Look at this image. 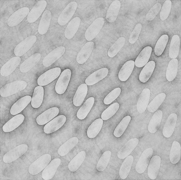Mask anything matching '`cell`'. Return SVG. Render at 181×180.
Wrapping results in <instances>:
<instances>
[{
	"mask_svg": "<svg viewBox=\"0 0 181 180\" xmlns=\"http://www.w3.org/2000/svg\"><path fill=\"white\" fill-rule=\"evenodd\" d=\"M27 82L23 80H17L8 83L0 89V94L3 97H6L24 89L27 86Z\"/></svg>",
	"mask_w": 181,
	"mask_h": 180,
	"instance_id": "obj_1",
	"label": "cell"
},
{
	"mask_svg": "<svg viewBox=\"0 0 181 180\" xmlns=\"http://www.w3.org/2000/svg\"><path fill=\"white\" fill-rule=\"evenodd\" d=\"M51 159L49 154H45L34 161L29 166V173L32 175H36L43 170L49 163Z\"/></svg>",
	"mask_w": 181,
	"mask_h": 180,
	"instance_id": "obj_2",
	"label": "cell"
},
{
	"mask_svg": "<svg viewBox=\"0 0 181 180\" xmlns=\"http://www.w3.org/2000/svg\"><path fill=\"white\" fill-rule=\"evenodd\" d=\"M37 40L35 35H31L26 38L15 47L14 53L17 56H21L26 53L34 45Z\"/></svg>",
	"mask_w": 181,
	"mask_h": 180,
	"instance_id": "obj_3",
	"label": "cell"
},
{
	"mask_svg": "<svg viewBox=\"0 0 181 180\" xmlns=\"http://www.w3.org/2000/svg\"><path fill=\"white\" fill-rule=\"evenodd\" d=\"M104 22L103 18H97L89 26L85 33L86 39L88 41L93 40L98 35L102 28Z\"/></svg>",
	"mask_w": 181,
	"mask_h": 180,
	"instance_id": "obj_4",
	"label": "cell"
},
{
	"mask_svg": "<svg viewBox=\"0 0 181 180\" xmlns=\"http://www.w3.org/2000/svg\"><path fill=\"white\" fill-rule=\"evenodd\" d=\"M28 146L26 144L17 146L6 153L3 156V160L5 163L11 162L24 155L27 150Z\"/></svg>",
	"mask_w": 181,
	"mask_h": 180,
	"instance_id": "obj_5",
	"label": "cell"
},
{
	"mask_svg": "<svg viewBox=\"0 0 181 180\" xmlns=\"http://www.w3.org/2000/svg\"><path fill=\"white\" fill-rule=\"evenodd\" d=\"M61 72L59 67L52 68L46 71L38 78L37 84L39 86H43L47 85L56 79Z\"/></svg>",
	"mask_w": 181,
	"mask_h": 180,
	"instance_id": "obj_6",
	"label": "cell"
},
{
	"mask_svg": "<svg viewBox=\"0 0 181 180\" xmlns=\"http://www.w3.org/2000/svg\"><path fill=\"white\" fill-rule=\"evenodd\" d=\"M77 2L75 1L69 3L59 15L58 19V24L61 26L66 24L74 15L77 7Z\"/></svg>",
	"mask_w": 181,
	"mask_h": 180,
	"instance_id": "obj_7",
	"label": "cell"
},
{
	"mask_svg": "<svg viewBox=\"0 0 181 180\" xmlns=\"http://www.w3.org/2000/svg\"><path fill=\"white\" fill-rule=\"evenodd\" d=\"M71 76V72L68 69L64 70L60 75L55 85L56 92L59 94L64 93L66 90Z\"/></svg>",
	"mask_w": 181,
	"mask_h": 180,
	"instance_id": "obj_8",
	"label": "cell"
},
{
	"mask_svg": "<svg viewBox=\"0 0 181 180\" xmlns=\"http://www.w3.org/2000/svg\"><path fill=\"white\" fill-rule=\"evenodd\" d=\"M153 153L151 148H148L142 153L135 166L136 172L139 174L144 172L147 167Z\"/></svg>",
	"mask_w": 181,
	"mask_h": 180,
	"instance_id": "obj_9",
	"label": "cell"
},
{
	"mask_svg": "<svg viewBox=\"0 0 181 180\" xmlns=\"http://www.w3.org/2000/svg\"><path fill=\"white\" fill-rule=\"evenodd\" d=\"M47 2L46 1H38L27 15V19L28 22L30 23H33L36 21L44 11Z\"/></svg>",
	"mask_w": 181,
	"mask_h": 180,
	"instance_id": "obj_10",
	"label": "cell"
},
{
	"mask_svg": "<svg viewBox=\"0 0 181 180\" xmlns=\"http://www.w3.org/2000/svg\"><path fill=\"white\" fill-rule=\"evenodd\" d=\"M29 9L26 7L21 8L13 13L8 18L7 24L10 27L15 26L19 24L28 15Z\"/></svg>",
	"mask_w": 181,
	"mask_h": 180,
	"instance_id": "obj_11",
	"label": "cell"
},
{
	"mask_svg": "<svg viewBox=\"0 0 181 180\" xmlns=\"http://www.w3.org/2000/svg\"><path fill=\"white\" fill-rule=\"evenodd\" d=\"M66 118L64 115H59L49 122L44 127V132L49 134L60 128L65 124Z\"/></svg>",
	"mask_w": 181,
	"mask_h": 180,
	"instance_id": "obj_12",
	"label": "cell"
},
{
	"mask_svg": "<svg viewBox=\"0 0 181 180\" xmlns=\"http://www.w3.org/2000/svg\"><path fill=\"white\" fill-rule=\"evenodd\" d=\"M65 48L63 46L57 47L49 53L43 61V65L46 67L50 66L59 59L65 53Z\"/></svg>",
	"mask_w": 181,
	"mask_h": 180,
	"instance_id": "obj_13",
	"label": "cell"
},
{
	"mask_svg": "<svg viewBox=\"0 0 181 180\" xmlns=\"http://www.w3.org/2000/svg\"><path fill=\"white\" fill-rule=\"evenodd\" d=\"M21 60V58L17 56L11 59L2 67L0 70L1 76L4 77L9 76L19 65Z\"/></svg>",
	"mask_w": 181,
	"mask_h": 180,
	"instance_id": "obj_14",
	"label": "cell"
},
{
	"mask_svg": "<svg viewBox=\"0 0 181 180\" xmlns=\"http://www.w3.org/2000/svg\"><path fill=\"white\" fill-rule=\"evenodd\" d=\"M59 109L56 107L50 108L39 115L36 120L39 125H43L50 121L59 113Z\"/></svg>",
	"mask_w": 181,
	"mask_h": 180,
	"instance_id": "obj_15",
	"label": "cell"
},
{
	"mask_svg": "<svg viewBox=\"0 0 181 180\" xmlns=\"http://www.w3.org/2000/svg\"><path fill=\"white\" fill-rule=\"evenodd\" d=\"M94 43L92 41L88 42L82 47L78 53L76 59L80 64L85 63L90 56L94 48Z\"/></svg>",
	"mask_w": 181,
	"mask_h": 180,
	"instance_id": "obj_16",
	"label": "cell"
},
{
	"mask_svg": "<svg viewBox=\"0 0 181 180\" xmlns=\"http://www.w3.org/2000/svg\"><path fill=\"white\" fill-rule=\"evenodd\" d=\"M61 160L56 158L52 160L43 169L42 173V178L45 180L51 179L54 175Z\"/></svg>",
	"mask_w": 181,
	"mask_h": 180,
	"instance_id": "obj_17",
	"label": "cell"
},
{
	"mask_svg": "<svg viewBox=\"0 0 181 180\" xmlns=\"http://www.w3.org/2000/svg\"><path fill=\"white\" fill-rule=\"evenodd\" d=\"M138 142V139L136 138L129 140L119 151L118 157L120 159L126 158L135 149Z\"/></svg>",
	"mask_w": 181,
	"mask_h": 180,
	"instance_id": "obj_18",
	"label": "cell"
},
{
	"mask_svg": "<svg viewBox=\"0 0 181 180\" xmlns=\"http://www.w3.org/2000/svg\"><path fill=\"white\" fill-rule=\"evenodd\" d=\"M161 163V158L158 155L154 156L150 159L148 169V175L152 180L157 177Z\"/></svg>",
	"mask_w": 181,
	"mask_h": 180,
	"instance_id": "obj_19",
	"label": "cell"
},
{
	"mask_svg": "<svg viewBox=\"0 0 181 180\" xmlns=\"http://www.w3.org/2000/svg\"><path fill=\"white\" fill-rule=\"evenodd\" d=\"M177 118V115L175 113H172L169 115L162 130L164 137L169 138L172 135L175 129Z\"/></svg>",
	"mask_w": 181,
	"mask_h": 180,
	"instance_id": "obj_20",
	"label": "cell"
},
{
	"mask_svg": "<svg viewBox=\"0 0 181 180\" xmlns=\"http://www.w3.org/2000/svg\"><path fill=\"white\" fill-rule=\"evenodd\" d=\"M107 68H103L94 72L85 79V82L88 85H92L104 78L108 75Z\"/></svg>",
	"mask_w": 181,
	"mask_h": 180,
	"instance_id": "obj_21",
	"label": "cell"
},
{
	"mask_svg": "<svg viewBox=\"0 0 181 180\" xmlns=\"http://www.w3.org/2000/svg\"><path fill=\"white\" fill-rule=\"evenodd\" d=\"M41 58L40 53H34L25 60L21 65L20 70L22 73L29 71L40 60Z\"/></svg>",
	"mask_w": 181,
	"mask_h": 180,
	"instance_id": "obj_22",
	"label": "cell"
},
{
	"mask_svg": "<svg viewBox=\"0 0 181 180\" xmlns=\"http://www.w3.org/2000/svg\"><path fill=\"white\" fill-rule=\"evenodd\" d=\"M150 93V91L148 88H144L141 93L137 103V109L139 113H143L146 110L148 106Z\"/></svg>",
	"mask_w": 181,
	"mask_h": 180,
	"instance_id": "obj_23",
	"label": "cell"
},
{
	"mask_svg": "<svg viewBox=\"0 0 181 180\" xmlns=\"http://www.w3.org/2000/svg\"><path fill=\"white\" fill-rule=\"evenodd\" d=\"M30 95H26L18 99L11 106L10 113L12 115L18 114L22 111L31 101Z\"/></svg>",
	"mask_w": 181,
	"mask_h": 180,
	"instance_id": "obj_24",
	"label": "cell"
},
{
	"mask_svg": "<svg viewBox=\"0 0 181 180\" xmlns=\"http://www.w3.org/2000/svg\"><path fill=\"white\" fill-rule=\"evenodd\" d=\"M24 116L22 114H18L12 118L3 126L2 129L5 132L12 131L19 126L23 122Z\"/></svg>",
	"mask_w": 181,
	"mask_h": 180,
	"instance_id": "obj_25",
	"label": "cell"
},
{
	"mask_svg": "<svg viewBox=\"0 0 181 180\" xmlns=\"http://www.w3.org/2000/svg\"><path fill=\"white\" fill-rule=\"evenodd\" d=\"M152 50V48L150 46L145 47L136 58L135 62V66L139 68L144 66L149 60Z\"/></svg>",
	"mask_w": 181,
	"mask_h": 180,
	"instance_id": "obj_26",
	"label": "cell"
},
{
	"mask_svg": "<svg viewBox=\"0 0 181 180\" xmlns=\"http://www.w3.org/2000/svg\"><path fill=\"white\" fill-rule=\"evenodd\" d=\"M121 7V3L117 0L113 1L108 8L106 15L107 20L111 23L116 20Z\"/></svg>",
	"mask_w": 181,
	"mask_h": 180,
	"instance_id": "obj_27",
	"label": "cell"
},
{
	"mask_svg": "<svg viewBox=\"0 0 181 180\" xmlns=\"http://www.w3.org/2000/svg\"><path fill=\"white\" fill-rule=\"evenodd\" d=\"M81 22L79 17H76L69 23L64 32L65 37L68 39L72 38L77 31Z\"/></svg>",
	"mask_w": 181,
	"mask_h": 180,
	"instance_id": "obj_28",
	"label": "cell"
},
{
	"mask_svg": "<svg viewBox=\"0 0 181 180\" xmlns=\"http://www.w3.org/2000/svg\"><path fill=\"white\" fill-rule=\"evenodd\" d=\"M51 18V13L47 10L43 14L38 27V32L41 35L46 34L50 25Z\"/></svg>",
	"mask_w": 181,
	"mask_h": 180,
	"instance_id": "obj_29",
	"label": "cell"
},
{
	"mask_svg": "<svg viewBox=\"0 0 181 180\" xmlns=\"http://www.w3.org/2000/svg\"><path fill=\"white\" fill-rule=\"evenodd\" d=\"M88 91L87 85L81 84L78 87L73 98V104L76 106H79L83 103Z\"/></svg>",
	"mask_w": 181,
	"mask_h": 180,
	"instance_id": "obj_30",
	"label": "cell"
},
{
	"mask_svg": "<svg viewBox=\"0 0 181 180\" xmlns=\"http://www.w3.org/2000/svg\"><path fill=\"white\" fill-rule=\"evenodd\" d=\"M135 65V62L132 60L128 61L124 64L118 73L120 80L125 81L128 79L133 70Z\"/></svg>",
	"mask_w": 181,
	"mask_h": 180,
	"instance_id": "obj_31",
	"label": "cell"
},
{
	"mask_svg": "<svg viewBox=\"0 0 181 180\" xmlns=\"http://www.w3.org/2000/svg\"><path fill=\"white\" fill-rule=\"evenodd\" d=\"M163 116L161 110L156 112L152 117L148 124V130L152 133H155L160 127Z\"/></svg>",
	"mask_w": 181,
	"mask_h": 180,
	"instance_id": "obj_32",
	"label": "cell"
},
{
	"mask_svg": "<svg viewBox=\"0 0 181 180\" xmlns=\"http://www.w3.org/2000/svg\"><path fill=\"white\" fill-rule=\"evenodd\" d=\"M155 63L153 61L147 63L144 66L139 74V79L142 82H146L150 78L154 69Z\"/></svg>",
	"mask_w": 181,
	"mask_h": 180,
	"instance_id": "obj_33",
	"label": "cell"
},
{
	"mask_svg": "<svg viewBox=\"0 0 181 180\" xmlns=\"http://www.w3.org/2000/svg\"><path fill=\"white\" fill-rule=\"evenodd\" d=\"M44 92V89L42 86H38L35 88L31 101L33 108H38L40 106L43 99Z\"/></svg>",
	"mask_w": 181,
	"mask_h": 180,
	"instance_id": "obj_34",
	"label": "cell"
},
{
	"mask_svg": "<svg viewBox=\"0 0 181 180\" xmlns=\"http://www.w3.org/2000/svg\"><path fill=\"white\" fill-rule=\"evenodd\" d=\"M94 102V98L91 97L87 99L77 113V117L80 120L84 119L90 111Z\"/></svg>",
	"mask_w": 181,
	"mask_h": 180,
	"instance_id": "obj_35",
	"label": "cell"
},
{
	"mask_svg": "<svg viewBox=\"0 0 181 180\" xmlns=\"http://www.w3.org/2000/svg\"><path fill=\"white\" fill-rule=\"evenodd\" d=\"M78 142V139L76 137L70 138L59 147L58 151L59 154L61 156L66 155L76 146Z\"/></svg>",
	"mask_w": 181,
	"mask_h": 180,
	"instance_id": "obj_36",
	"label": "cell"
},
{
	"mask_svg": "<svg viewBox=\"0 0 181 180\" xmlns=\"http://www.w3.org/2000/svg\"><path fill=\"white\" fill-rule=\"evenodd\" d=\"M134 160L132 156L129 155L125 158L121 166L119 171V175L122 179H125L128 175Z\"/></svg>",
	"mask_w": 181,
	"mask_h": 180,
	"instance_id": "obj_37",
	"label": "cell"
},
{
	"mask_svg": "<svg viewBox=\"0 0 181 180\" xmlns=\"http://www.w3.org/2000/svg\"><path fill=\"white\" fill-rule=\"evenodd\" d=\"M86 157V153L82 151L78 153L70 162L68 165V168L72 172L76 171L80 166Z\"/></svg>",
	"mask_w": 181,
	"mask_h": 180,
	"instance_id": "obj_38",
	"label": "cell"
},
{
	"mask_svg": "<svg viewBox=\"0 0 181 180\" xmlns=\"http://www.w3.org/2000/svg\"><path fill=\"white\" fill-rule=\"evenodd\" d=\"M181 154V147L179 143L174 141L170 149L169 158L171 162L173 164L177 163L180 160Z\"/></svg>",
	"mask_w": 181,
	"mask_h": 180,
	"instance_id": "obj_39",
	"label": "cell"
},
{
	"mask_svg": "<svg viewBox=\"0 0 181 180\" xmlns=\"http://www.w3.org/2000/svg\"><path fill=\"white\" fill-rule=\"evenodd\" d=\"M103 124V120L98 118L94 121L88 127L87 135L90 138L95 137L100 131Z\"/></svg>",
	"mask_w": 181,
	"mask_h": 180,
	"instance_id": "obj_40",
	"label": "cell"
},
{
	"mask_svg": "<svg viewBox=\"0 0 181 180\" xmlns=\"http://www.w3.org/2000/svg\"><path fill=\"white\" fill-rule=\"evenodd\" d=\"M178 61L176 59H173L170 61L166 72L167 80L170 82L176 78L178 71Z\"/></svg>",
	"mask_w": 181,
	"mask_h": 180,
	"instance_id": "obj_41",
	"label": "cell"
},
{
	"mask_svg": "<svg viewBox=\"0 0 181 180\" xmlns=\"http://www.w3.org/2000/svg\"><path fill=\"white\" fill-rule=\"evenodd\" d=\"M180 40L177 35L172 38L169 51V56L171 59H175L178 56L180 48Z\"/></svg>",
	"mask_w": 181,
	"mask_h": 180,
	"instance_id": "obj_42",
	"label": "cell"
},
{
	"mask_svg": "<svg viewBox=\"0 0 181 180\" xmlns=\"http://www.w3.org/2000/svg\"><path fill=\"white\" fill-rule=\"evenodd\" d=\"M166 97V94L164 93L157 95L148 106V111L151 113L155 112L162 103Z\"/></svg>",
	"mask_w": 181,
	"mask_h": 180,
	"instance_id": "obj_43",
	"label": "cell"
},
{
	"mask_svg": "<svg viewBox=\"0 0 181 180\" xmlns=\"http://www.w3.org/2000/svg\"><path fill=\"white\" fill-rule=\"evenodd\" d=\"M131 119L130 116L124 117L116 128L113 132L114 136L116 137H121L127 128Z\"/></svg>",
	"mask_w": 181,
	"mask_h": 180,
	"instance_id": "obj_44",
	"label": "cell"
},
{
	"mask_svg": "<svg viewBox=\"0 0 181 180\" xmlns=\"http://www.w3.org/2000/svg\"><path fill=\"white\" fill-rule=\"evenodd\" d=\"M167 34L162 35L157 41L154 49L155 54L158 56H160L166 47L168 40Z\"/></svg>",
	"mask_w": 181,
	"mask_h": 180,
	"instance_id": "obj_45",
	"label": "cell"
},
{
	"mask_svg": "<svg viewBox=\"0 0 181 180\" xmlns=\"http://www.w3.org/2000/svg\"><path fill=\"white\" fill-rule=\"evenodd\" d=\"M125 41L124 37H119L108 50V56L111 58L115 56L124 45Z\"/></svg>",
	"mask_w": 181,
	"mask_h": 180,
	"instance_id": "obj_46",
	"label": "cell"
},
{
	"mask_svg": "<svg viewBox=\"0 0 181 180\" xmlns=\"http://www.w3.org/2000/svg\"><path fill=\"white\" fill-rule=\"evenodd\" d=\"M111 153L110 150L105 151L99 159L97 165V169L99 171H103L106 168L110 160Z\"/></svg>",
	"mask_w": 181,
	"mask_h": 180,
	"instance_id": "obj_47",
	"label": "cell"
},
{
	"mask_svg": "<svg viewBox=\"0 0 181 180\" xmlns=\"http://www.w3.org/2000/svg\"><path fill=\"white\" fill-rule=\"evenodd\" d=\"M119 107V103H113L106 109L102 113L101 117L104 121L107 120L112 117L116 113Z\"/></svg>",
	"mask_w": 181,
	"mask_h": 180,
	"instance_id": "obj_48",
	"label": "cell"
},
{
	"mask_svg": "<svg viewBox=\"0 0 181 180\" xmlns=\"http://www.w3.org/2000/svg\"><path fill=\"white\" fill-rule=\"evenodd\" d=\"M172 2L170 0L165 1L161 8L160 17V19L164 21L166 20L170 13Z\"/></svg>",
	"mask_w": 181,
	"mask_h": 180,
	"instance_id": "obj_49",
	"label": "cell"
},
{
	"mask_svg": "<svg viewBox=\"0 0 181 180\" xmlns=\"http://www.w3.org/2000/svg\"><path fill=\"white\" fill-rule=\"evenodd\" d=\"M121 89L119 87L116 88L110 92L105 98L103 102L105 104H109L115 100L120 95Z\"/></svg>",
	"mask_w": 181,
	"mask_h": 180,
	"instance_id": "obj_50",
	"label": "cell"
},
{
	"mask_svg": "<svg viewBox=\"0 0 181 180\" xmlns=\"http://www.w3.org/2000/svg\"><path fill=\"white\" fill-rule=\"evenodd\" d=\"M161 4L160 3H157L154 5L150 9L146 14L145 18L148 21L152 20L157 15L161 8Z\"/></svg>",
	"mask_w": 181,
	"mask_h": 180,
	"instance_id": "obj_51",
	"label": "cell"
},
{
	"mask_svg": "<svg viewBox=\"0 0 181 180\" xmlns=\"http://www.w3.org/2000/svg\"><path fill=\"white\" fill-rule=\"evenodd\" d=\"M142 28V25L139 23L136 24L134 30L131 33L129 41L131 44L135 43L138 40Z\"/></svg>",
	"mask_w": 181,
	"mask_h": 180,
	"instance_id": "obj_52",
	"label": "cell"
}]
</instances>
